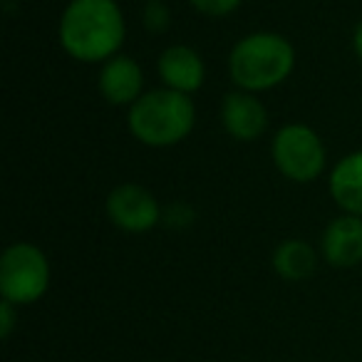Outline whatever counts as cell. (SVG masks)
<instances>
[{
    "label": "cell",
    "instance_id": "6da1fadb",
    "mask_svg": "<svg viewBox=\"0 0 362 362\" xmlns=\"http://www.w3.org/2000/svg\"><path fill=\"white\" fill-rule=\"evenodd\" d=\"M62 50L77 62H107L124 45L127 23L117 0H70L57 25Z\"/></svg>",
    "mask_w": 362,
    "mask_h": 362
},
{
    "label": "cell",
    "instance_id": "7a4b0ae2",
    "mask_svg": "<svg viewBox=\"0 0 362 362\" xmlns=\"http://www.w3.org/2000/svg\"><path fill=\"white\" fill-rule=\"evenodd\" d=\"M296 67V47L281 33L258 30L243 35L228 55V75L236 90L266 92L283 85Z\"/></svg>",
    "mask_w": 362,
    "mask_h": 362
},
{
    "label": "cell",
    "instance_id": "3957f363",
    "mask_svg": "<svg viewBox=\"0 0 362 362\" xmlns=\"http://www.w3.org/2000/svg\"><path fill=\"white\" fill-rule=\"evenodd\" d=\"M197 124V105L192 95L169 90H149L129 107L127 127L139 144L164 149L184 141Z\"/></svg>",
    "mask_w": 362,
    "mask_h": 362
},
{
    "label": "cell",
    "instance_id": "277c9868",
    "mask_svg": "<svg viewBox=\"0 0 362 362\" xmlns=\"http://www.w3.org/2000/svg\"><path fill=\"white\" fill-rule=\"evenodd\" d=\"M50 286V263L35 243L18 241L0 256V293L13 305L40 300Z\"/></svg>",
    "mask_w": 362,
    "mask_h": 362
},
{
    "label": "cell",
    "instance_id": "5b68a950",
    "mask_svg": "<svg viewBox=\"0 0 362 362\" xmlns=\"http://www.w3.org/2000/svg\"><path fill=\"white\" fill-rule=\"evenodd\" d=\"M271 156L276 169L296 184H310L325 169L327 151L320 134L308 124H286L271 141Z\"/></svg>",
    "mask_w": 362,
    "mask_h": 362
},
{
    "label": "cell",
    "instance_id": "8992f818",
    "mask_svg": "<svg viewBox=\"0 0 362 362\" xmlns=\"http://www.w3.org/2000/svg\"><path fill=\"white\" fill-rule=\"evenodd\" d=\"M107 218L119 231L146 233L161 221V206L156 197L141 184H119L107 197Z\"/></svg>",
    "mask_w": 362,
    "mask_h": 362
},
{
    "label": "cell",
    "instance_id": "52a82bcc",
    "mask_svg": "<svg viewBox=\"0 0 362 362\" xmlns=\"http://www.w3.org/2000/svg\"><path fill=\"white\" fill-rule=\"evenodd\" d=\"M221 124L236 141H253L266 132L268 110L253 92L233 90L221 102Z\"/></svg>",
    "mask_w": 362,
    "mask_h": 362
},
{
    "label": "cell",
    "instance_id": "ba28073f",
    "mask_svg": "<svg viewBox=\"0 0 362 362\" xmlns=\"http://www.w3.org/2000/svg\"><path fill=\"white\" fill-rule=\"evenodd\" d=\"M97 87L110 105L132 107L144 95V72L134 57L115 55L112 60L102 62Z\"/></svg>",
    "mask_w": 362,
    "mask_h": 362
},
{
    "label": "cell",
    "instance_id": "9c48e42d",
    "mask_svg": "<svg viewBox=\"0 0 362 362\" xmlns=\"http://www.w3.org/2000/svg\"><path fill=\"white\" fill-rule=\"evenodd\" d=\"M156 72H159L164 87L184 92V95H194L197 90H202L204 80H206V65L192 45L166 47L159 55Z\"/></svg>",
    "mask_w": 362,
    "mask_h": 362
},
{
    "label": "cell",
    "instance_id": "30bf717a",
    "mask_svg": "<svg viewBox=\"0 0 362 362\" xmlns=\"http://www.w3.org/2000/svg\"><path fill=\"white\" fill-rule=\"evenodd\" d=\"M320 253L330 266L352 268L362 263V216L332 218L320 238Z\"/></svg>",
    "mask_w": 362,
    "mask_h": 362
},
{
    "label": "cell",
    "instance_id": "8fae6325",
    "mask_svg": "<svg viewBox=\"0 0 362 362\" xmlns=\"http://www.w3.org/2000/svg\"><path fill=\"white\" fill-rule=\"evenodd\" d=\"M327 192L342 214L362 216V149L350 151L332 166Z\"/></svg>",
    "mask_w": 362,
    "mask_h": 362
},
{
    "label": "cell",
    "instance_id": "7c38bea8",
    "mask_svg": "<svg viewBox=\"0 0 362 362\" xmlns=\"http://www.w3.org/2000/svg\"><path fill=\"white\" fill-rule=\"evenodd\" d=\"M317 268V251L303 238H288L273 251V271L283 281H308Z\"/></svg>",
    "mask_w": 362,
    "mask_h": 362
},
{
    "label": "cell",
    "instance_id": "4fadbf2b",
    "mask_svg": "<svg viewBox=\"0 0 362 362\" xmlns=\"http://www.w3.org/2000/svg\"><path fill=\"white\" fill-rule=\"evenodd\" d=\"M169 23H171V13H169V8H166L164 0H151V3H146L144 6V28L146 30L159 35V33H164L166 28H169Z\"/></svg>",
    "mask_w": 362,
    "mask_h": 362
},
{
    "label": "cell",
    "instance_id": "5bb4252c",
    "mask_svg": "<svg viewBox=\"0 0 362 362\" xmlns=\"http://www.w3.org/2000/svg\"><path fill=\"white\" fill-rule=\"evenodd\" d=\"M243 0H189V6L206 18H226L241 8Z\"/></svg>",
    "mask_w": 362,
    "mask_h": 362
},
{
    "label": "cell",
    "instance_id": "9a60e30c",
    "mask_svg": "<svg viewBox=\"0 0 362 362\" xmlns=\"http://www.w3.org/2000/svg\"><path fill=\"white\" fill-rule=\"evenodd\" d=\"M16 308L18 305H13V303H8V300L0 303V337H3V340H8L13 327H16Z\"/></svg>",
    "mask_w": 362,
    "mask_h": 362
},
{
    "label": "cell",
    "instance_id": "2e32d148",
    "mask_svg": "<svg viewBox=\"0 0 362 362\" xmlns=\"http://www.w3.org/2000/svg\"><path fill=\"white\" fill-rule=\"evenodd\" d=\"M352 47H355V55L362 60V21L355 25V33H352Z\"/></svg>",
    "mask_w": 362,
    "mask_h": 362
},
{
    "label": "cell",
    "instance_id": "e0dca14e",
    "mask_svg": "<svg viewBox=\"0 0 362 362\" xmlns=\"http://www.w3.org/2000/svg\"><path fill=\"white\" fill-rule=\"evenodd\" d=\"M146 3H151V0H146Z\"/></svg>",
    "mask_w": 362,
    "mask_h": 362
}]
</instances>
